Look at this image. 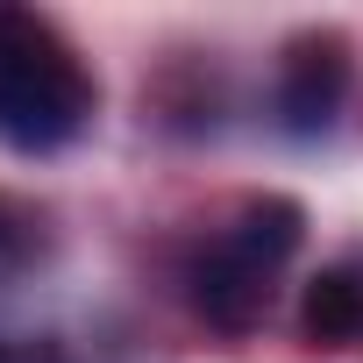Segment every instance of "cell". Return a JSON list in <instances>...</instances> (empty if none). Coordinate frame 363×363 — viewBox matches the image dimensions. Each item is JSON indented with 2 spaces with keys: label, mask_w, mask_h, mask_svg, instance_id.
<instances>
[{
  "label": "cell",
  "mask_w": 363,
  "mask_h": 363,
  "mask_svg": "<svg viewBox=\"0 0 363 363\" xmlns=\"http://www.w3.org/2000/svg\"><path fill=\"white\" fill-rule=\"evenodd\" d=\"M306 214L285 193H250L186 264V299L207 328L221 335H250L271 306V278L285 271V257L299 250Z\"/></svg>",
  "instance_id": "cell-1"
},
{
  "label": "cell",
  "mask_w": 363,
  "mask_h": 363,
  "mask_svg": "<svg viewBox=\"0 0 363 363\" xmlns=\"http://www.w3.org/2000/svg\"><path fill=\"white\" fill-rule=\"evenodd\" d=\"M100 107L79 50L22 8H0V143L8 150H65Z\"/></svg>",
  "instance_id": "cell-2"
},
{
  "label": "cell",
  "mask_w": 363,
  "mask_h": 363,
  "mask_svg": "<svg viewBox=\"0 0 363 363\" xmlns=\"http://www.w3.org/2000/svg\"><path fill=\"white\" fill-rule=\"evenodd\" d=\"M342 100H349V43L328 29L292 36V50L278 65V121L292 135H320V128H335Z\"/></svg>",
  "instance_id": "cell-3"
},
{
  "label": "cell",
  "mask_w": 363,
  "mask_h": 363,
  "mask_svg": "<svg viewBox=\"0 0 363 363\" xmlns=\"http://www.w3.org/2000/svg\"><path fill=\"white\" fill-rule=\"evenodd\" d=\"M299 328H306V342H320V349L363 342V271H349V264L320 271V278L306 285V299H299Z\"/></svg>",
  "instance_id": "cell-4"
},
{
  "label": "cell",
  "mask_w": 363,
  "mask_h": 363,
  "mask_svg": "<svg viewBox=\"0 0 363 363\" xmlns=\"http://www.w3.org/2000/svg\"><path fill=\"white\" fill-rule=\"evenodd\" d=\"M0 363H65V356L43 349V342H8V335H0Z\"/></svg>",
  "instance_id": "cell-5"
},
{
  "label": "cell",
  "mask_w": 363,
  "mask_h": 363,
  "mask_svg": "<svg viewBox=\"0 0 363 363\" xmlns=\"http://www.w3.org/2000/svg\"><path fill=\"white\" fill-rule=\"evenodd\" d=\"M8 235H15V228H8V214H0V250H8Z\"/></svg>",
  "instance_id": "cell-6"
}]
</instances>
